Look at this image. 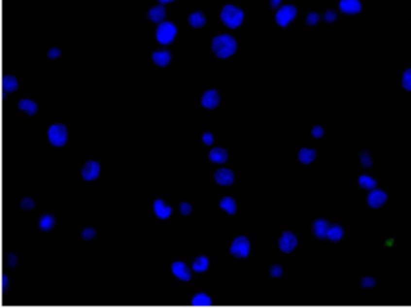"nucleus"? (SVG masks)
<instances>
[{"label": "nucleus", "instance_id": "1", "mask_svg": "<svg viewBox=\"0 0 411 308\" xmlns=\"http://www.w3.org/2000/svg\"><path fill=\"white\" fill-rule=\"evenodd\" d=\"M211 49L212 52H214L219 58H229L230 56H233V54L237 52V40L229 34L217 35V36H215L214 39H212Z\"/></svg>", "mask_w": 411, "mask_h": 308}, {"label": "nucleus", "instance_id": "2", "mask_svg": "<svg viewBox=\"0 0 411 308\" xmlns=\"http://www.w3.org/2000/svg\"><path fill=\"white\" fill-rule=\"evenodd\" d=\"M245 14L240 7L233 4H227L221 10V19L223 23L230 29H235L244 22Z\"/></svg>", "mask_w": 411, "mask_h": 308}, {"label": "nucleus", "instance_id": "3", "mask_svg": "<svg viewBox=\"0 0 411 308\" xmlns=\"http://www.w3.org/2000/svg\"><path fill=\"white\" fill-rule=\"evenodd\" d=\"M177 34V28L172 22L163 21L160 22L156 29V39L159 44L169 45L174 41Z\"/></svg>", "mask_w": 411, "mask_h": 308}, {"label": "nucleus", "instance_id": "4", "mask_svg": "<svg viewBox=\"0 0 411 308\" xmlns=\"http://www.w3.org/2000/svg\"><path fill=\"white\" fill-rule=\"evenodd\" d=\"M298 15V10L294 5L292 4H285L281 5L279 9L276 10L275 14V22L279 24L282 28H286L290 23H292Z\"/></svg>", "mask_w": 411, "mask_h": 308}, {"label": "nucleus", "instance_id": "5", "mask_svg": "<svg viewBox=\"0 0 411 308\" xmlns=\"http://www.w3.org/2000/svg\"><path fill=\"white\" fill-rule=\"evenodd\" d=\"M47 137L51 145L56 147H62L68 141V129L63 124H53L49 128Z\"/></svg>", "mask_w": 411, "mask_h": 308}, {"label": "nucleus", "instance_id": "6", "mask_svg": "<svg viewBox=\"0 0 411 308\" xmlns=\"http://www.w3.org/2000/svg\"><path fill=\"white\" fill-rule=\"evenodd\" d=\"M230 253L237 258H246L250 254V241L245 236H238L230 246Z\"/></svg>", "mask_w": 411, "mask_h": 308}, {"label": "nucleus", "instance_id": "7", "mask_svg": "<svg viewBox=\"0 0 411 308\" xmlns=\"http://www.w3.org/2000/svg\"><path fill=\"white\" fill-rule=\"evenodd\" d=\"M100 174V164L95 160H89L84 165L81 175L85 181H93Z\"/></svg>", "mask_w": 411, "mask_h": 308}, {"label": "nucleus", "instance_id": "8", "mask_svg": "<svg viewBox=\"0 0 411 308\" xmlns=\"http://www.w3.org/2000/svg\"><path fill=\"white\" fill-rule=\"evenodd\" d=\"M363 5L360 0H340L339 10L345 15H357L362 11Z\"/></svg>", "mask_w": 411, "mask_h": 308}, {"label": "nucleus", "instance_id": "9", "mask_svg": "<svg viewBox=\"0 0 411 308\" xmlns=\"http://www.w3.org/2000/svg\"><path fill=\"white\" fill-rule=\"evenodd\" d=\"M297 244H298L297 237L294 236V234H292V232L290 231L284 232L279 240V247L284 253L292 252V250L297 247Z\"/></svg>", "mask_w": 411, "mask_h": 308}, {"label": "nucleus", "instance_id": "10", "mask_svg": "<svg viewBox=\"0 0 411 308\" xmlns=\"http://www.w3.org/2000/svg\"><path fill=\"white\" fill-rule=\"evenodd\" d=\"M220 100H221L220 93L216 89H209V91H206L203 94L202 105L205 109L211 110L217 107V105L220 104Z\"/></svg>", "mask_w": 411, "mask_h": 308}, {"label": "nucleus", "instance_id": "11", "mask_svg": "<svg viewBox=\"0 0 411 308\" xmlns=\"http://www.w3.org/2000/svg\"><path fill=\"white\" fill-rule=\"evenodd\" d=\"M171 272L175 277H177L179 279L185 280V282H188L192 277L190 275V271L187 267V265L182 261H175L172 262L171 265Z\"/></svg>", "mask_w": 411, "mask_h": 308}, {"label": "nucleus", "instance_id": "12", "mask_svg": "<svg viewBox=\"0 0 411 308\" xmlns=\"http://www.w3.org/2000/svg\"><path fill=\"white\" fill-rule=\"evenodd\" d=\"M387 200V195H386L385 192L380 189H372V192L368 195V204L372 207H381Z\"/></svg>", "mask_w": 411, "mask_h": 308}, {"label": "nucleus", "instance_id": "13", "mask_svg": "<svg viewBox=\"0 0 411 308\" xmlns=\"http://www.w3.org/2000/svg\"><path fill=\"white\" fill-rule=\"evenodd\" d=\"M215 179L221 185H230L234 182V172L232 170L222 167L215 172Z\"/></svg>", "mask_w": 411, "mask_h": 308}, {"label": "nucleus", "instance_id": "14", "mask_svg": "<svg viewBox=\"0 0 411 308\" xmlns=\"http://www.w3.org/2000/svg\"><path fill=\"white\" fill-rule=\"evenodd\" d=\"M165 15H167V10H165L164 5L159 4L156 5V6H152L151 9L147 12V17L151 22H154V23H160V22L164 21Z\"/></svg>", "mask_w": 411, "mask_h": 308}, {"label": "nucleus", "instance_id": "15", "mask_svg": "<svg viewBox=\"0 0 411 308\" xmlns=\"http://www.w3.org/2000/svg\"><path fill=\"white\" fill-rule=\"evenodd\" d=\"M154 210L156 216L160 218V219H167V218L171 216V212H172L171 207L168 206V205L164 202V200L162 199L154 200Z\"/></svg>", "mask_w": 411, "mask_h": 308}, {"label": "nucleus", "instance_id": "16", "mask_svg": "<svg viewBox=\"0 0 411 308\" xmlns=\"http://www.w3.org/2000/svg\"><path fill=\"white\" fill-rule=\"evenodd\" d=\"M152 61L158 66H167L170 62H171V53L168 49H159V51H154L152 53Z\"/></svg>", "mask_w": 411, "mask_h": 308}, {"label": "nucleus", "instance_id": "17", "mask_svg": "<svg viewBox=\"0 0 411 308\" xmlns=\"http://www.w3.org/2000/svg\"><path fill=\"white\" fill-rule=\"evenodd\" d=\"M209 159L212 162H217V164H223L227 162L228 153L224 148L222 147H215L209 152Z\"/></svg>", "mask_w": 411, "mask_h": 308}, {"label": "nucleus", "instance_id": "18", "mask_svg": "<svg viewBox=\"0 0 411 308\" xmlns=\"http://www.w3.org/2000/svg\"><path fill=\"white\" fill-rule=\"evenodd\" d=\"M188 23L190 27H193V28L195 29L203 28V27L205 26V23H206V18H205L204 14H203L202 11H194L192 12V14H189Z\"/></svg>", "mask_w": 411, "mask_h": 308}, {"label": "nucleus", "instance_id": "19", "mask_svg": "<svg viewBox=\"0 0 411 308\" xmlns=\"http://www.w3.org/2000/svg\"><path fill=\"white\" fill-rule=\"evenodd\" d=\"M312 229H314V234L316 235V237H318V239H325V237H327L329 224H328L325 219H317L316 222L314 223V225H312Z\"/></svg>", "mask_w": 411, "mask_h": 308}, {"label": "nucleus", "instance_id": "20", "mask_svg": "<svg viewBox=\"0 0 411 308\" xmlns=\"http://www.w3.org/2000/svg\"><path fill=\"white\" fill-rule=\"evenodd\" d=\"M18 109L26 112L28 116H34L37 111V105L36 102H34L31 99H22L18 102Z\"/></svg>", "mask_w": 411, "mask_h": 308}, {"label": "nucleus", "instance_id": "21", "mask_svg": "<svg viewBox=\"0 0 411 308\" xmlns=\"http://www.w3.org/2000/svg\"><path fill=\"white\" fill-rule=\"evenodd\" d=\"M190 304L194 305V306H210L212 304V300L205 292H198L192 297Z\"/></svg>", "mask_w": 411, "mask_h": 308}, {"label": "nucleus", "instance_id": "22", "mask_svg": "<svg viewBox=\"0 0 411 308\" xmlns=\"http://www.w3.org/2000/svg\"><path fill=\"white\" fill-rule=\"evenodd\" d=\"M56 224V218L52 214H44L39 220V227L42 231H50Z\"/></svg>", "mask_w": 411, "mask_h": 308}, {"label": "nucleus", "instance_id": "23", "mask_svg": "<svg viewBox=\"0 0 411 308\" xmlns=\"http://www.w3.org/2000/svg\"><path fill=\"white\" fill-rule=\"evenodd\" d=\"M220 207L222 210H224L228 214H234L237 212V204H235V200L230 196L223 197L220 202Z\"/></svg>", "mask_w": 411, "mask_h": 308}, {"label": "nucleus", "instance_id": "24", "mask_svg": "<svg viewBox=\"0 0 411 308\" xmlns=\"http://www.w3.org/2000/svg\"><path fill=\"white\" fill-rule=\"evenodd\" d=\"M207 267H209V259H207L206 257H204V255H200V257H198L192 264L193 271L199 272V274H200V272L206 271Z\"/></svg>", "mask_w": 411, "mask_h": 308}, {"label": "nucleus", "instance_id": "25", "mask_svg": "<svg viewBox=\"0 0 411 308\" xmlns=\"http://www.w3.org/2000/svg\"><path fill=\"white\" fill-rule=\"evenodd\" d=\"M315 157H316V152L310 148H302L298 153V158L303 164H309L315 159Z\"/></svg>", "mask_w": 411, "mask_h": 308}, {"label": "nucleus", "instance_id": "26", "mask_svg": "<svg viewBox=\"0 0 411 308\" xmlns=\"http://www.w3.org/2000/svg\"><path fill=\"white\" fill-rule=\"evenodd\" d=\"M342 235H344V230L340 225H332V227H329L327 232V237L330 241H339Z\"/></svg>", "mask_w": 411, "mask_h": 308}, {"label": "nucleus", "instance_id": "27", "mask_svg": "<svg viewBox=\"0 0 411 308\" xmlns=\"http://www.w3.org/2000/svg\"><path fill=\"white\" fill-rule=\"evenodd\" d=\"M358 183H360V187L364 188V189H374L377 184V181H375L372 176H369V175H362V176H360Z\"/></svg>", "mask_w": 411, "mask_h": 308}, {"label": "nucleus", "instance_id": "28", "mask_svg": "<svg viewBox=\"0 0 411 308\" xmlns=\"http://www.w3.org/2000/svg\"><path fill=\"white\" fill-rule=\"evenodd\" d=\"M17 87H18V82H17L16 77L12 76V75H9V76L5 77L4 80V89L6 92H14L16 91Z\"/></svg>", "mask_w": 411, "mask_h": 308}, {"label": "nucleus", "instance_id": "29", "mask_svg": "<svg viewBox=\"0 0 411 308\" xmlns=\"http://www.w3.org/2000/svg\"><path fill=\"white\" fill-rule=\"evenodd\" d=\"M402 86L404 87V89L411 92V67H409V69H407L404 72H403Z\"/></svg>", "mask_w": 411, "mask_h": 308}, {"label": "nucleus", "instance_id": "30", "mask_svg": "<svg viewBox=\"0 0 411 308\" xmlns=\"http://www.w3.org/2000/svg\"><path fill=\"white\" fill-rule=\"evenodd\" d=\"M305 21H307L308 26L314 27V26H316L318 22L321 21V16L317 14V12H314V11L309 12V14H308V16H307V18H305Z\"/></svg>", "mask_w": 411, "mask_h": 308}, {"label": "nucleus", "instance_id": "31", "mask_svg": "<svg viewBox=\"0 0 411 308\" xmlns=\"http://www.w3.org/2000/svg\"><path fill=\"white\" fill-rule=\"evenodd\" d=\"M337 18L338 14L334 9H328L327 11L325 12V15H323V19H325V22H327V23H333V22L337 21Z\"/></svg>", "mask_w": 411, "mask_h": 308}, {"label": "nucleus", "instance_id": "32", "mask_svg": "<svg viewBox=\"0 0 411 308\" xmlns=\"http://www.w3.org/2000/svg\"><path fill=\"white\" fill-rule=\"evenodd\" d=\"M95 235H97V230L94 227H86V229L82 230V239L86 240V241H89V240L94 239Z\"/></svg>", "mask_w": 411, "mask_h": 308}, {"label": "nucleus", "instance_id": "33", "mask_svg": "<svg viewBox=\"0 0 411 308\" xmlns=\"http://www.w3.org/2000/svg\"><path fill=\"white\" fill-rule=\"evenodd\" d=\"M360 162H362V165L364 167L372 166L373 160H372V157H370V154L368 153V152H363V153L360 154Z\"/></svg>", "mask_w": 411, "mask_h": 308}, {"label": "nucleus", "instance_id": "34", "mask_svg": "<svg viewBox=\"0 0 411 308\" xmlns=\"http://www.w3.org/2000/svg\"><path fill=\"white\" fill-rule=\"evenodd\" d=\"M62 54V51L61 49H58V47H51V49H49V52H47V57L51 59H57L59 58Z\"/></svg>", "mask_w": 411, "mask_h": 308}, {"label": "nucleus", "instance_id": "35", "mask_svg": "<svg viewBox=\"0 0 411 308\" xmlns=\"http://www.w3.org/2000/svg\"><path fill=\"white\" fill-rule=\"evenodd\" d=\"M34 206H35V202L34 200L31 199V197H24V199L21 201V207L24 210H32L34 209Z\"/></svg>", "mask_w": 411, "mask_h": 308}, {"label": "nucleus", "instance_id": "36", "mask_svg": "<svg viewBox=\"0 0 411 308\" xmlns=\"http://www.w3.org/2000/svg\"><path fill=\"white\" fill-rule=\"evenodd\" d=\"M180 211H181V213L184 214V216H188V214H190V212H192V206H190L188 202H181V204H180Z\"/></svg>", "mask_w": 411, "mask_h": 308}, {"label": "nucleus", "instance_id": "37", "mask_svg": "<svg viewBox=\"0 0 411 308\" xmlns=\"http://www.w3.org/2000/svg\"><path fill=\"white\" fill-rule=\"evenodd\" d=\"M282 275V267L280 265H273L270 267V276L272 277H280Z\"/></svg>", "mask_w": 411, "mask_h": 308}, {"label": "nucleus", "instance_id": "38", "mask_svg": "<svg viewBox=\"0 0 411 308\" xmlns=\"http://www.w3.org/2000/svg\"><path fill=\"white\" fill-rule=\"evenodd\" d=\"M202 140H203V142H204L205 145L210 146V145L214 144V135H212L211 132L206 131V132H204V134H203Z\"/></svg>", "mask_w": 411, "mask_h": 308}, {"label": "nucleus", "instance_id": "39", "mask_svg": "<svg viewBox=\"0 0 411 308\" xmlns=\"http://www.w3.org/2000/svg\"><path fill=\"white\" fill-rule=\"evenodd\" d=\"M375 285V279L372 277H364L362 279V287L364 288H372Z\"/></svg>", "mask_w": 411, "mask_h": 308}, {"label": "nucleus", "instance_id": "40", "mask_svg": "<svg viewBox=\"0 0 411 308\" xmlns=\"http://www.w3.org/2000/svg\"><path fill=\"white\" fill-rule=\"evenodd\" d=\"M323 132H325L323 131V128L320 127V125H316V127L312 128L311 130V134L314 137H321L323 135Z\"/></svg>", "mask_w": 411, "mask_h": 308}, {"label": "nucleus", "instance_id": "41", "mask_svg": "<svg viewBox=\"0 0 411 308\" xmlns=\"http://www.w3.org/2000/svg\"><path fill=\"white\" fill-rule=\"evenodd\" d=\"M17 261H18V259H17V257L15 254H9V265L10 267H15L17 265Z\"/></svg>", "mask_w": 411, "mask_h": 308}, {"label": "nucleus", "instance_id": "42", "mask_svg": "<svg viewBox=\"0 0 411 308\" xmlns=\"http://www.w3.org/2000/svg\"><path fill=\"white\" fill-rule=\"evenodd\" d=\"M282 0H270V7L274 10H277L280 6H281Z\"/></svg>", "mask_w": 411, "mask_h": 308}, {"label": "nucleus", "instance_id": "43", "mask_svg": "<svg viewBox=\"0 0 411 308\" xmlns=\"http://www.w3.org/2000/svg\"><path fill=\"white\" fill-rule=\"evenodd\" d=\"M158 1H159V4L165 5V4H169V2H172L174 0H158Z\"/></svg>", "mask_w": 411, "mask_h": 308}]
</instances>
